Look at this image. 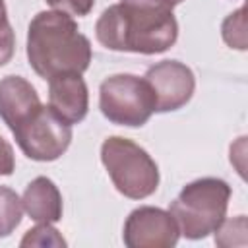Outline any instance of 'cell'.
<instances>
[{"label":"cell","mask_w":248,"mask_h":248,"mask_svg":"<svg viewBox=\"0 0 248 248\" xmlns=\"http://www.w3.org/2000/svg\"><path fill=\"white\" fill-rule=\"evenodd\" d=\"M21 213L23 205L19 196L8 186H0V238L16 231L21 223Z\"/></svg>","instance_id":"11"},{"label":"cell","mask_w":248,"mask_h":248,"mask_svg":"<svg viewBox=\"0 0 248 248\" xmlns=\"http://www.w3.org/2000/svg\"><path fill=\"white\" fill-rule=\"evenodd\" d=\"M95 35L108 50L159 54L176 43L178 23L172 8L157 0H120L99 16Z\"/></svg>","instance_id":"2"},{"label":"cell","mask_w":248,"mask_h":248,"mask_svg":"<svg viewBox=\"0 0 248 248\" xmlns=\"http://www.w3.org/2000/svg\"><path fill=\"white\" fill-rule=\"evenodd\" d=\"M27 60L37 76L83 74L91 62V43L72 16L39 12L27 27Z\"/></svg>","instance_id":"3"},{"label":"cell","mask_w":248,"mask_h":248,"mask_svg":"<svg viewBox=\"0 0 248 248\" xmlns=\"http://www.w3.org/2000/svg\"><path fill=\"white\" fill-rule=\"evenodd\" d=\"M21 205L37 223H56L62 219V196L46 176H37L25 186Z\"/></svg>","instance_id":"10"},{"label":"cell","mask_w":248,"mask_h":248,"mask_svg":"<svg viewBox=\"0 0 248 248\" xmlns=\"http://www.w3.org/2000/svg\"><path fill=\"white\" fill-rule=\"evenodd\" d=\"M231 198V186L213 176L198 178L186 184L169 207L180 234L190 240L205 238L225 221Z\"/></svg>","instance_id":"4"},{"label":"cell","mask_w":248,"mask_h":248,"mask_svg":"<svg viewBox=\"0 0 248 248\" xmlns=\"http://www.w3.org/2000/svg\"><path fill=\"white\" fill-rule=\"evenodd\" d=\"M122 236L128 248H170L178 242L180 231L169 211L143 205L128 215Z\"/></svg>","instance_id":"8"},{"label":"cell","mask_w":248,"mask_h":248,"mask_svg":"<svg viewBox=\"0 0 248 248\" xmlns=\"http://www.w3.org/2000/svg\"><path fill=\"white\" fill-rule=\"evenodd\" d=\"M48 107L70 126L85 118L89 93L81 74H60L48 79Z\"/></svg>","instance_id":"9"},{"label":"cell","mask_w":248,"mask_h":248,"mask_svg":"<svg viewBox=\"0 0 248 248\" xmlns=\"http://www.w3.org/2000/svg\"><path fill=\"white\" fill-rule=\"evenodd\" d=\"M223 39L231 48L236 50H246L248 45V37H246V8L240 6L236 12H232L221 27Z\"/></svg>","instance_id":"12"},{"label":"cell","mask_w":248,"mask_h":248,"mask_svg":"<svg viewBox=\"0 0 248 248\" xmlns=\"http://www.w3.org/2000/svg\"><path fill=\"white\" fill-rule=\"evenodd\" d=\"M19 246H23V248L25 246H56V248H62V246H66V240L52 227V223H39L37 227L29 229L25 232Z\"/></svg>","instance_id":"13"},{"label":"cell","mask_w":248,"mask_h":248,"mask_svg":"<svg viewBox=\"0 0 248 248\" xmlns=\"http://www.w3.org/2000/svg\"><path fill=\"white\" fill-rule=\"evenodd\" d=\"M0 118L33 161H56L70 147L72 126L43 105L35 87L19 76L0 81Z\"/></svg>","instance_id":"1"},{"label":"cell","mask_w":248,"mask_h":248,"mask_svg":"<svg viewBox=\"0 0 248 248\" xmlns=\"http://www.w3.org/2000/svg\"><path fill=\"white\" fill-rule=\"evenodd\" d=\"M16 169V157H14V149L12 145L0 136V174L2 176H10Z\"/></svg>","instance_id":"17"},{"label":"cell","mask_w":248,"mask_h":248,"mask_svg":"<svg viewBox=\"0 0 248 248\" xmlns=\"http://www.w3.org/2000/svg\"><path fill=\"white\" fill-rule=\"evenodd\" d=\"M16 50V35L8 21L4 0H0V66L8 64Z\"/></svg>","instance_id":"14"},{"label":"cell","mask_w":248,"mask_h":248,"mask_svg":"<svg viewBox=\"0 0 248 248\" xmlns=\"http://www.w3.org/2000/svg\"><path fill=\"white\" fill-rule=\"evenodd\" d=\"M101 161L114 188L130 200H143L159 186L157 163L143 147L128 138H107L101 145Z\"/></svg>","instance_id":"5"},{"label":"cell","mask_w":248,"mask_h":248,"mask_svg":"<svg viewBox=\"0 0 248 248\" xmlns=\"http://www.w3.org/2000/svg\"><path fill=\"white\" fill-rule=\"evenodd\" d=\"M157 2H161V4H165V6H169V8H174V6L180 4L182 0H157Z\"/></svg>","instance_id":"18"},{"label":"cell","mask_w":248,"mask_h":248,"mask_svg":"<svg viewBox=\"0 0 248 248\" xmlns=\"http://www.w3.org/2000/svg\"><path fill=\"white\" fill-rule=\"evenodd\" d=\"M99 108L112 124L138 128L155 112V97L143 78L114 74L99 87Z\"/></svg>","instance_id":"6"},{"label":"cell","mask_w":248,"mask_h":248,"mask_svg":"<svg viewBox=\"0 0 248 248\" xmlns=\"http://www.w3.org/2000/svg\"><path fill=\"white\" fill-rule=\"evenodd\" d=\"M46 4L56 10V12H62V14H68V16H87L93 6H95V0H46Z\"/></svg>","instance_id":"16"},{"label":"cell","mask_w":248,"mask_h":248,"mask_svg":"<svg viewBox=\"0 0 248 248\" xmlns=\"http://www.w3.org/2000/svg\"><path fill=\"white\" fill-rule=\"evenodd\" d=\"M143 79L153 91L155 112H170L184 107L196 89L194 72L178 60H163L147 68Z\"/></svg>","instance_id":"7"},{"label":"cell","mask_w":248,"mask_h":248,"mask_svg":"<svg viewBox=\"0 0 248 248\" xmlns=\"http://www.w3.org/2000/svg\"><path fill=\"white\" fill-rule=\"evenodd\" d=\"M246 236V217L238 215L232 221H223L215 231V242L219 246H236L234 236Z\"/></svg>","instance_id":"15"}]
</instances>
